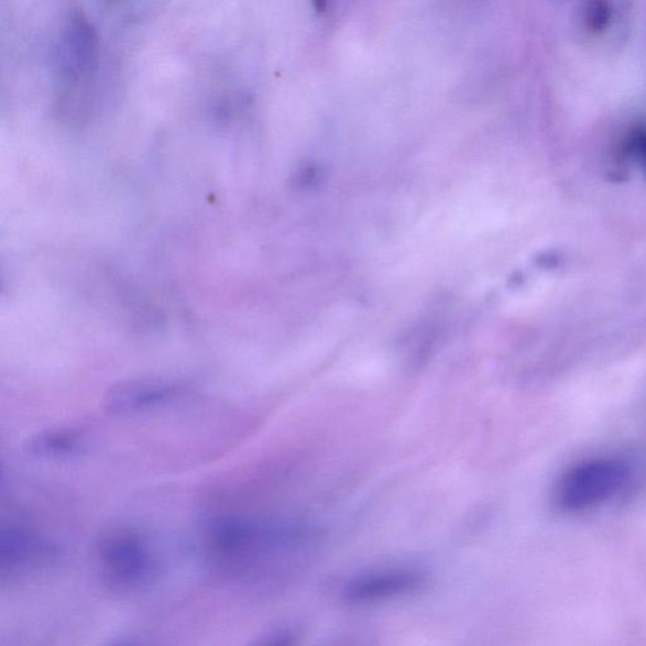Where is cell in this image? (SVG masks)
<instances>
[{
  "mask_svg": "<svg viewBox=\"0 0 646 646\" xmlns=\"http://www.w3.org/2000/svg\"><path fill=\"white\" fill-rule=\"evenodd\" d=\"M309 534L297 525L238 515H217L206 522L204 546L210 562L230 577L260 576L296 557Z\"/></svg>",
  "mask_w": 646,
  "mask_h": 646,
  "instance_id": "cell-1",
  "label": "cell"
},
{
  "mask_svg": "<svg viewBox=\"0 0 646 646\" xmlns=\"http://www.w3.org/2000/svg\"><path fill=\"white\" fill-rule=\"evenodd\" d=\"M97 557L102 580L116 592L149 588L162 573V558L153 540L141 530L111 529L101 536Z\"/></svg>",
  "mask_w": 646,
  "mask_h": 646,
  "instance_id": "cell-2",
  "label": "cell"
},
{
  "mask_svg": "<svg viewBox=\"0 0 646 646\" xmlns=\"http://www.w3.org/2000/svg\"><path fill=\"white\" fill-rule=\"evenodd\" d=\"M631 479V468L618 459H594L576 464L559 481L556 502L566 512H582L615 496Z\"/></svg>",
  "mask_w": 646,
  "mask_h": 646,
  "instance_id": "cell-3",
  "label": "cell"
},
{
  "mask_svg": "<svg viewBox=\"0 0 646 646\" xmlns=\"http://www.w3.org/2000/svg\"><path fill=\"white\" fill-rule=\"evenodd\" d=\"M59 549L41 534L15 527H6L0 533V576L3 580L40 571L54 565Z\"/></svg>",
  "mask_w": 646,
  "mask_h": 646,
  "instance_id": "cell-4",
  "label": "cell"
},
{
  "mask_svg": "<svg viewBox=\"0 0 646 646\" xmlns=\"http://www.w3.org/2000/svg\"><path fill=\"white\" fill-rule=\"evenodd\" d=\"M425 581V574L417 570L391 568L357 577L344 585L342 596L354 604H366L410 593L418 590Z\"/></svg>",
  "mask_w": 646,
  "mask_h": 646,
  "instance_id": "cell-5",
  "label": "cell"
},
{
  "mask_svg": "<svg viewBox=\"0 0 646 646\" xmlns=\"http://www.w3.org/2000/svg\"><path fill=\"white\" fill-rule=\"evenodd\" d=\"M184 395L180 386L165 383L118 385L106 396V409L114 416H133L168 406Z\"/></svg>",
  "mask_w": 646,
  "mask_h": 646,
  "instance_id": "cell-6",
  "label": "cell"
},
{
  "mask_svg": "<svg viewBox=\"0 0 646 646\" xmlns=\"http://www.w3.org/2000/svg\"><path fill=\"white\" fill-rule=\"evenodd\" d=\"M89 449L88 437L75 428L45 429L30 438L28 450L36 458L48 460L73 459Z\"/></svg>",
  "mask_w": 646,
  "mask_h": 646,
  "instance_id": "cell-7",
  "label": "cell"
},
{
  "mask_svg": "<svg viewBox=\"0 0 646 646\" xmlns=\"http://www.w3.org/2000/svg\"><path fill=\"white\" fill-rule=\"evenodd\" d=\"M66 55L72 73L79 75L92 70L97 63L98 39L88 21L76 15L66 30Z\"/></svg>",
  "mask_w": 646,
  "mask_h": 646,
  "instance_id": "cell-8",
  "label": "cell"
},
{
  "mask_svg": "<svg viewBox=\"0 0 646 646\" xmlns=\"http://www.w3.org/2000/svg\"><path fill=\"white\" fill-rule=\"evenodd\" d=\"M613 19L610 0H585L583 23L585 30L593 34L605 32Z\"/></svg>",
  "mask_w": 646,
  "mask_h": 646,
  "instance_id": "cell-9",
  "label": "cell"
},
{
  "mask_svg": "<svg viewBox=\"0 0 646 646\" xmlns=\"http://www.w3.org/2000/svg\"><path fill=\"white\" fill-rule=\"evenodd\" d=\"M622 161H634L640 166L646 179V127H635L627 133L620 149Z\"/></svg>",
  "mask_w": 646,
  "mask_h": 646,
  "instance_id": "cell-10",
  "label": "cell"
},
{
  "mask_svg": "<svg viewBox=\"0 0 646 646\" xmlns=\"http://www.w3.org/2000/svg\"><path fill=\"white\" fill-rule=\"evenodd\" d=\"M109 2L114 3V2H120V0H109Z\"/></svg>",
  "mask_w": 646,
  "mask_h": 646,
  "instance_id": "cell-11",
  "label": "cell"
}]
</instances>
